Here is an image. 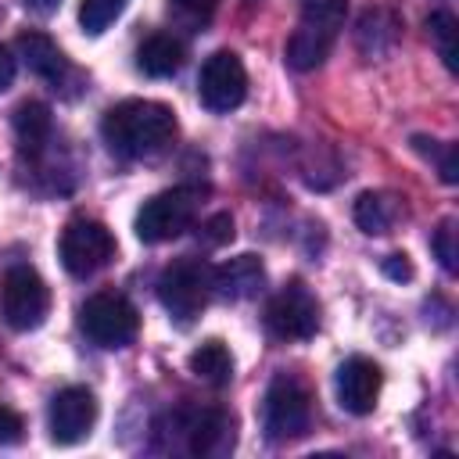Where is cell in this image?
I'll return each instance as SVG.
<instances>
[{
	"label": "cell",
	"mask_w": 459,
	"mask_h": 459,
	"mask_svg": "<svg viewBox=\"0 0 459 459\" xmlns=\"http://www.w3.org/2000/svg\"><path fill=\"white\" fill-rule=\"evenodd\" d=\"M104 143L122 158H154L176 136V115L161 100H122L100 118Z\"/></svg>",
	"instance_id": "obj_1"
},
{
	"label": "cell",
	"mask_w": 459,
	"mask_h": 459,
	"mask_svg": "<svg viewBox=\"0 0 459 459\" xmlns=\"http://www.w3.org/2000/svg\"><path fill=\"white\" fill-rule=\"evenodd\" d=\"M398 18L387 11V7H369L362 18H359V29H355V43L366 57H380L394 47L398 39Z\"/></svg>",
	"instance_id": "obj_18"
},
{
	"label": "cell",
	"mask_w": 459,
	"mask_h": 459,
	"mask_svg": "<svg viewBox=\"0 0 459 459\" xmlns=\"http://www.w3.org/2000/svg\"><path fill=\"white\" fill-rule=\"evenodd\" d=\"M169 4H172L179 14H186L190 22H201V25H204V22L215 14V7H219V0H169Z\"/></svg>",
	"instance_id": "obj_27"
},
{
	"label": "cell",
	"mask_w": 459,
	"mask_h": 459,
	"mask_svg": "<svg viewBox=\"0 0 459 459\" xmlns=\"http://www.w3.org/2000/svg\"><path fill=\"white\" fill-rule=\"evenodd\" d=\"M412 147H416L427 161H437V172H441L445 183H459L455 143H441V140H430V136H412Z\"/></svg>",
	"instance_id": "obj_23"
},
{
	"label": "cell",
	"mask_w": 459,
	"mask_h": 459,
	"mask_svg": "<svg viewBox=\"0 0 459 459\" xmlns=\"http://www.w3.org/2000/svg\"><path fill=\"white\" fill-rule=\"evenodd\" d=\"M455 14L452 11H434L430 18H427V32H430V39H434V47H437V57L445 61V68L448 72H455L459 65H455Z\"/></svg>",
	"instance_id": "obj_21"
},
{
	"label": "cell",
	"mask_w": 459,
	"mask_h": 459,
	"mask_svg": "<svg viewBox=\"0 0 459 459\" xmlns=\"http://www.w3.org/2000/svg\"><path fill=\"white\" fill-rule=\"evenodd\" d=\"M312 402L294 377H276L262 402V430L269 441H294L308 430Z\"/></svg>",
	"instance_id": "obj_8"
},
{
	"label": "cell",
	"mask_w": 459,
	"mask_h": 459,
	"mask_svg": "<svg viewBox=\"0 0 459 459\" xmlns=\"http://www.w3.org/2000/svg\"><path fill=\"white\" fill-rule=\"evenodd\" d=\"M197 204H201V194L194 186L161 190L151 201H143V208L136 212L133 230L143 244H165V240H172V237H179L194 226Z\"/></svg>",
	"instance_id": "obj_4"
},
{
	"label": "cell",
	"mask_w": 459,
	"mask_h": 459,
	"mask_svg": "<svg viewBox=\"0 0 459 459\" xmlns=\"http://www.w3.org/2000/svg\"><path fill=\"white\" fill-rule=\"evenodd\" d=\"M29 11H36V14H50V11H57V4L61 0H22Z\"/></svg>",
	"instance_id": "obj_30"
},
{
	"label": "cell",
	"mask_w": 459,
	"mask_h": 459,
	"mask_svg": "<svg viewBox=\"0 0 459 459\" xmlns=\"http://www.w3.org/2000/svg\"><path fill=\"white\" fill-rule=\"evenodd\" d=\"M22 437H25V423H22V416H18L14 409L0 405V445H18Z\"/></svg>",
	"instance_id": "obj_26"
},
{
	"label": "cell",
	"mask_w": 459,
	"mask_h": 459,
	"mask_svg": "<svg viewBox=\"0 0 459 459\" xmlns=\"http://www.w3.org/2000/svg\"><path fill=\"white\" fill-rule=\"evenodd\" d=\"M380 366L373 359H362V355H351L337 366V377H333V387H337V405L351 416H366L377 409V398H380Z\"/></svg>",
	"instance_id": "obj_13"
},
{
	"label": "cell",
	"mask_w": 459,
	"mask_h": 459,
	"mask_svg": "<svg viewBox=\"0 0 459 459\" xmlns=\"http://www.w3.org/2000/svg\"><path fill=\"white\" fill-rule=\"evenodd\" d=\"M122 11H126V0H82L79 4V25H82V32L100 36Z\"/></svg>",
	"instance_id": "obj_22"
},
{
	"label": "cell",
	"mask_w": 459,
	"mask_h": 459,
	"mask_svg": "<svg viewBox=\"0 0 459 459\" xmlns=\"http://www.w3.org/2000/svg\"><path fill=\"white\" fill-rule=\"evenodd\" d=\"M14 47H18V57L25 61V68H29L32 75H39V79H47V82H54V86H61V82L68 79L72 65H68V57L61 54V47H57L47 32L29 29V32H22V36L14 39Z\"/></svg>",
	"instance_id": "obj_15"
},
{
	"label": "cell",
	"mask_w": 459,
	"mask_h": 459,
	"mask_svg": "<svg viewBox=\"0 0 459 459\" xmlns=\"http://www.w3.org/2000/svg\"><path fill=\"white\" fill-rule=\"evenodd\" d=\"M169 423L183 434V448L190 455H215L233 445V420L222 409H186L172 412Z\"/></svg>",
	"instance_id": "obj_12"
},
{
	"label": "cell",
	"mask_w": 459,
	"mask_h": 459,
	"mask_svg": "<svg viewBox=\"0 0 459 459\" xmlns=\"http://www.w3.org/2000/svg\"><path fill=\"white\" fill-rule=\"evenodd\" d=\"M262 287H265V265L255 255H237V258H226L219 269H212V294L226 301L255 298Z\"/></svg>",
	"instance_id": "obj_14"
},
{
	"label": "cell",
	"mask_w": 459,
	"mask_h": 459,
	"mask_svg": "<svg viewBox=\"0 0 459 459\" xmlns=\"http://www.w3.org/2000/svg\"><path fill=\"white\" fill-rule=\"evenodd\" d=\"M394 219H398V201H394L391 194H384V190H366V194H359V201H355V226H359L362 233H369V237L391 233Z\"/></svg>",
	"instance_id": "obj_19"
},
{
	"label": "cell",
	"mask_w": 459,
	"mask_h": 459,
	"mask_svg": "<svg viewBox=\"0 0 459 459\" xmlns=\"http://www.w3.org/2000/svg\"><path fill=\"white\" fill-rule=\"evenodd\" d=\"M50 133H54V118L43 100H22L14 108V140L25 158H39L50 143Z\"/></svg>",
	"instance_id": "obj_16"
},
{
	"label": "cell",
	"mask_w": 459,
	"mask_h": 459,
	"mask_svg": "<svg viewBox=\"0 0 459 459\" xmlns=\"http://www.w3.org/2000/svg\"><path fill=\"white\" fill-rule=\"evenodd\" d=\"M97 423V398L90 387H61L54 398H50V409H47V427H50V441L54 445H79L90 437Z\"/></svg>",
	"instance_id": "obj_11"
},
{
	"label": "cell",
	"mask_w": 459,
	"mask_h": 459,
	"mask_svg": "<svg viewBox=\"0 0 459 459\" xmlns=\"http://www.w3.org/2000/svg\"><path fill=\"white\" fill-rule=\"evenodd\" d=\"M212 298V265L201 258H176L158 276V301L176 323H194Z\"/></svg>",
	"instance_id": "obj_3"
},
{
	"label": "cell",
	"mask_w": 459,
	"mask_h": 459,
	"mask_svg": "<svg viewBox=\"0 0 459 459\" xmlns=\"http://www.w3.org/2000/svg\"><path fill=\"white\" fill-rule=\"evenodd\" d=\"M265 326L280 341H305L319 326V305L301 283H287L265 305Z\"/></svg>",
	"instance_id": "obj_10"
},
{
	"label": "cell",
	"mask_w": 459,
	"mask_h": 459,
	"mask_svg": "<svg viewBox=\"0 0 459 459\" xmlns=\"http://www.w3.org/2000/svg\"><path fill=\"white\" fill-rule=\"evenodd\" d=\"M201 240L208 244V247H219V244H226V240H233V219L226 215V212H219V215H212L204 226H201Z\"/></svg>",
	"instance_id": "obj_25"
},
{
	"label": "cell",
	"mask_w": 459,
	"mask_h": 459,
	"mask_svg": "<svg viewBox=\"0 0 459 459\" xmlns=\"http://www.w3.org/2000/svg\"><path fill=\"white\" fill-rule=\"evenodd\" d=\"M186 61V50L176 36L169 32H154L147 36L140 47H136V68L151 79H165V75H176Z\"/></svg>",
	"instance_id": "obj_17"
},
{
	"label": "cell",
	"mask_w": 459,
	"mask_h": 459,
	"mask_svg": "<svg viewBox=\"0 0 459 459\" xmlns=\"http://www.w3.org/2000/svg\"><path fill=\"white\" fill-rule=\"evenodd\" d=\"M344 14H348V0H301V18H298V29L290 32L283 54H287V65L294 72H312L319 68L333 43H337V32L344 25Z\"/></svg>",
	"instance_id": "obj_2"
},
{
	"label": "cell",
	"mask_w": 459,
	"mask_h": 459,
	"mask_svg": "<svg viewBox=\"0 0 459 459\" xmlns=\"http://www.w3.org/2000/svg\"><path fill=\"white\" fill-rule=\"evenodd\" d=\"M434 255H437V262H441V269H445V273H455V269H459L455 222H452V219H445V222L437 226V233H434Z\"/></svg>",
	"instance_id": "obj_24"
},
{
	"label": "cell",
	"mask_w": 459,
	"mask_h": 459,
	"mask_svg": "<svg viewBox=\"0 0 459 459\" xmlns=\"http://www.w3.org/2000/svg\"><path fill=\"white\" fill-rule=\"evenodd\" d=\"M14 68H18V65H14V54L0 43V90H7V86L14 82Z\"/></svg>",
	"instance_id": "obj_29"
},
{
	"label": "cell",
	"mask_w": 459,
	"mask_h": 459,
	"mask_svg": "<svg viewBox=\"0 0 459 459\" xmlns=\"http://www.w3.org/2000/svg\"><path fill=\"white\" fill-rule=\"evenodd\" d=\"M50 312V290L29 265H11L0 280V316L11 330H36Z\"/></svg>",
	"instance_id": "obj_6"
},
{
	"label": "cell",
	"mask_w": 459,
	"mask_h": 459,
	"mask_svg": "<svg viewBox=\"0 0 459 459\" xmlns=\"http://www.w3.org/2000/svg\"><path fill=\"white\" fill-rule=\"evenodd\" d=\"M57 255H61V265L86 280L93 273H100L111 258H115V237L104 222L97 219H72L65 230H61V244H57Z\"/></svg>",
	"instance_id": "obj_7"
},
{
	"label": "cell",
	"mask_w": 459,
	"mask_h": 459,
	"mask_svg": "<svg viewBox=\"0 0 459 459\" xmlns=\"http://www.w3.org/2000/svg\"><path fill=\"white\" fill-rule=\"evenodd\" d=\"M380 269H384V276H391V280H412V262L405 258V255H387L384 262H380Z\"/></svg>",
	"instance_id": "obj_28"
},
{
	"label": "cell",
	"mask_w": 459,
	"mask_h": 459,
	"mask_svg": "<svg viewBox=\"0 0 459 459\" xmlns=\"http://www.w3.org/2000/svg\"><path fill=\"white\" fill-rule=\"evenodd\" d=\"M190 373L212 387H226L233 380V355L222 341H204L190 351Z\"/></svg>",
	"instance_id": "obj_20"
},
{
	"label": "cell",
	"mask_w": 459,
	"mask_h": 459,
	"mask_svg": "<svg viewBox=\"0 0 459 459\" xmlns=\"http://www.w3.org/2000/svg\"><path fill=\"white\" fill-rule=\"evenodd\" d=\"M197 97H201V104H204L208 111H215V115L240 108L244 97H247V72H244V61H240L233 50H215V54L201 65Z\"/></svg>",
	"instance_id": "obj_9"
},
{
	"label": "cell",
	"mask_w": 459,
	"mask_h": 459,
	"mask_svg": "<svg viewBox=\"0 0 459 459\" xmlns=\"http://www.w3.org/2000/svg\"><path fill=\"white\" fill-rule=\"evenodd\" d=\"M79 326L100 348H126V344H133V337L140 330V316H136V305L126 294L100 290V294L82 301Z\"/></svg>",
	"instance_id": "obj_5"
}]
</instances>
